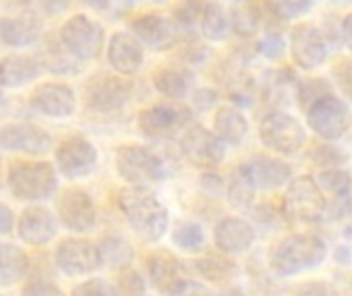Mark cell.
Returning a JSON list of instances; mask_svg holds the SVG:
<instances>
[{
	"mask_svg": "<svg viewBox=\"0 0 352 296\" xmlns=\"http://www.w3.org/2000/svg\"><path fill=\"white\" fill-rule=\"evenodd\" d=\"M118 210L128 227L144 243H157L169 229V210L146 187H126L118 192Z\"/></svg>",
	"mask_w": 352,
	"mask_h": 296,
	"instance_id": "6da1fadb",
	"label": "cell"
},
{
	"mask_svg": "<svg viewBox=\"0 0 352 296\" xmlns=\"http://www.w3.org/2000/svg\"><path fill=\"white\" fill-rule=\"evenodd\" d=\"M328 258V245L320 235L297 233L278 241L268 258L270 270L280 278L299 276L320 268Z\"/></svg>",
	"mask_w": 352,
	"mask_h": 296,
	"instance_id": "7a4b0ae2",
	"label": "cell"
},
{
	"mask_svg": "<svg viewBox=\"0 0 352 296\" xmlns=\"http://www.w3.org/2000/svg\"><path fill=\"white\" fill-rule=\"evenodd\" d=\"M6 187L19 202H45L58 190V169L47 161H12L6 169Z\"/></svg>",
	"mask_w": 352,
	"mask_h": 296,
	"instance_id": "3957f363",
	"label": "cell"
},
{
	"mask_svg": "<svg viewBox=\"0 0 352 296\" xmlns=\"http://www.w3.org/2000/svg\"><path fill=\"white\" fill-rule=\"evenodd\" d=\"M116 171L118 175L134 187H146L159 183L169 175V163L161 152L144 144H122L116 150Z\"/></svg>",
	"mask_w": 352,
	"mask_h": 296,
	"instance_id": "277c9868",
	"label": "cell"
},
{
	"mask_svg": "<svg viewBox=\"0 0 352 296\" xmlns=\"http://www.w3.org/2000/svg\"><path fill=\"white\" fill-rule=\"evenodd\" d=\"M258 136L266 148L285 157L301 152L307 144L305 126L283 109H270L262 115L258 124Z\"/></svg>",
	"mask_w": 352,
	"mask_h": 296,
	"instance_id": "5b68a950",
	"label": "cell"
},
{
	"mask_svg": "<svg viewBox=\"0 0 352 296\" xmlns=\"http://www.w3.org/2000/svg\"><path fill=\"white\" fill-rule=\"evenodd\" d=\"M328 210H330V202L318 177L297 175L291 179L285 192V212L293 220L316 225L328 214Z\"/></svg>",
	"mask_w": 352,
	"mask_h": 296,
	"instance_id": "8992f818",
	"label": "cell"
},
{
	"mask_svg": "<svg viewBox=\"0 0 352 296\" xmlns=\"http://www.w3.org/2000/svg\"><path fill=\"white\" fill-rule=\"evenodd\" d=\"M134 84L118 72H97L82 89V103L93 113H116L132 99Z\"/></svg>",
	"mask_w": 352,
	"mask_h": 296,
	"instance_id": "52a82bcc",
	"label": "cell"
},
{
	"mask_svg": "<svg viewBox=\"0 0 352 296\" xmlns=\"http://www.w3.org/2000/svg\"><path fill=\"white\" fill-rule=\"evenodd\" d=\"M58 39L64 45V49L82 64L95 60L107 45L105 29L82 12L72 14L62 23L58 31Z\"/></svg>",
	"mask_w": 352,
	"mask_h": 296,
	"instance_id": "ba28073f",
	"label": "cell"
},
{
	"mask_svg": "<svg viewBox=\"0 0 352 296\" xmlns=\"http://www.w3.org/2000/svg\"><path fill=\"white\" fill-rule=\"evenodd\" d=\"M305 119H307V128L320 140H328V142H338L352 128V113L349 103L336 97L334 93L316 101L305 111Z\"/></svg>",
	"mask_w": 352,
	"mask_h": 296,
	"instance_id": "9c48e42d",
	"label": "cell"
},
{
	"mask_svg": "<svg viewBox=\"0 0 352 296\" xmlns=\"http://www.w3.org/2000/svg\"><path fill=\"white\" fill-rule=\"evenodd\" d=\"M144 270L148 284L163 296H182L194 282L188 266L165 249L151 251L144 260Z\"/></svg>",
	"mask_w": 352,
	"mask_h": 296,
	"instance_id": "30bf717a",
	"label": "cell"
},
{
	"mask_svg": "<svg viewBox=\"0 0 352 296\" xmlns=\"http://www.w3.org/2000/svg\"><path fill=\"white\" fill-rule=\"evenodd\" d=\"M97 148L85 134H70L54 150V165L66 179H85L97 169Z\"/></svg>",
	"mask_w": 352,
	"mask_h": 296,
	"instance_id": "8fae6325",
	"label": "cell"
},
{
	"mask_svg": "<svg viewBox=\"0 0 352 296\" xmlns=\"http://www.w3.org/2000/svg\"><path fill=\"white\" fill-rule=\"evenodd\" d=\"M225 140L214 132L200 124H190L179 134V150L182 155L200 169H214L225 161L227 148Z\"/></svg>",
	"mask_w": 352,
	"mask_h": 296,
	"instance_id": "7c38bea8",
	"label": "cell"
},
{
	"mask_svg": "<svg viewBox=\"0 0 352 296\" xmlns=\"http://www.w3.org/2000/svg\"><path fill=\"white\" fill-rule=\"evenodd\" d=\"M289 52L301 70H318L328 60L330 43L318 25L297 23L289 33Z\"/></svg>",
	"mask_w": 352,
	"mask_h": 296,
	"instance_id": "4fadbf2b",
	"label": "cell"
},
{
	"mask_svg": "<svg viewBox=\"0 0 352 296\" xmlns=\"http://www.w3.org/2000/svg\"><path fill=\"white\" fill-rule=\"evenodd\" d=\"M56 214L60 223L76 235L95 231L97 208L91 194L82 187H66L56 198Z\"/></svg>",
	"mask_w": 352,
	"mask_h": 296,
	"instance_id": "5bb4252c",
	"label": "cell"
},
{
	"mask_svg": "<svg viewBox=\"0 0 352 296\" xmlns=\"http://www.w3.org/2000/svg\"><path fill=\"white\" fill-rule=\"evenodd\" d=\"M29 107L50 119H66L76 113L78 99L76 93L70 84L58 82V80H47L39 82L33 87V91L27 97Z\"/></svg>",
	"mask_w": 352,
	"mask_h": 296,
	"instance_id": "9a60e30c",
	"label": "cell"
},
{
	"mask_svg": "<svg viewBox=\"0 0 352 296\" xmlns=\"http://www.w3.org/2000/svg\"><path fill=\"white\" fill-rule=\"evenodd\" d=\"M54 264L62 274L70 278L89 276L101 268L99 245L82 237H68L58 243L54 251Z\"/></svg>",
	"mask_w": 352,
	"mask_h": 296,
	"instance_id": "2e32d148",
	"label": "cell"
},
{
	"mask_svg": "<svg viewBox=\"0 0 352 296\" xmlns=\"http://www.w3.org/2000/svg\"><path fill=\"white\" fill-rule=\"evenodd\" d=\"M179 25L173 16L161 12H142L130 19V31L140 39V43L151 52H167L182 39Z\"/></svg>",
	"mask_w": 352,
	"mask_h": 296,
	"instance_id": "e0dca14e",
	"label": "cell"
},
{
	"mask_svg": "<svg viewBox=\"0 0 352 296\" xmlns=\"http://www.w3.org/2000/svg\"><path fill=\"white\" fill-rule=\"evenodd\" d=\"M136 124L146 138L165 140L175 134H182L192 124V115L184 107H175L169 103H155L138 113Z\"/></svg>",
	"mask_w": 352,
	"mask_h": 296,
	"instance_id": "ac0fdd59",
	"label": "cell"
},
{
	"mask_svg": "<svg viewBox=\"0 0 352 296\" xmlns=\"http://www.w3.org/2000/svg\"><path fill=\"white\" fill-rule=\"evenodd\" d=\"M0 146L4 152L41 157L52 148V136L29 122H8L0 128Z\"/></svg>",
	"mask_w": 352,
	"mask_h": 296,
	"instance_id": "d6986e66",
	"label": "cell"
},
{
	"mask_svg": "<svg viewBox=\"0 0 352 296\" xmlns=\"http://www.w3.org/2000/svg\"><path fill=\"white\" fill-rule=\"evenodd\" d=\"M239 171L250 179L258 192H274L291 183L293 167L283 159L270 155H258L239 165Z\"/></svg>",
	"mask_w": 352,
	"mask_h": 296,
	"instance_id": "ffe728a7",
	"label": "cell"
},
{
	"mask_svg": "<svg viewBox=\"0 0 352 296\" xmlns=\"http://www.w3.org/2000/svg\"><path fill=\"white\" fill-rule=\"evenodd\" d=\"M43 37V19L35 8L16 10L2 16L0 21V39L6 47L23 49L39 43Z\"/></svg>",
	"mask_w": 352,
	"mask_h": 296,
	"instance_id": "44dd1931",
	"label": "cell"
},
{
	"mask_svg": "<svg viewBox=\"0 0 352 296\" xmlns=\"http://www.w3.org/2000/svg\"><path fill=\"white\" fill-rule=\"evenodd\" d=\"M144 45L132 31H116L105 45V58L113 72L134 76L144 64Z\"/></svg>",
	"mask_w": 352,
	"mask_h": 296,
	"instance_id": "7402d4cb",
	"label": "cell"
},
{
	"mask_svg": "<svg viewBox=\"0 0 352 296\" xmlns=\"http://www.w3.org/2000/svg\"><path fill=\"white\" fill-rule=\"evenodd\" d=\"M58 214L45 206L31 204L21 212L16 220V235L29 247H43L58 235Z\"/></svg>",
	"mask_w": 352,
	"mask_h": 296,
	"instance_id": "603a6c76",
	"label": "cell"
},
{
	"mask_svg": "<svg viewBox=\"0 0 352 296\" xmlns=\"http://www.w3.org/2000/svg\"><path fill=\"white\" fill-rule=\"evenodd\" d=\"M256 231L241 216H225L214 225V245L225 255H239L254 247Z\"/></svg>",
	"mask_w": 352,
	"mask_h": 296,
	"instance_id": "cb8c5ba5",
	"label": "cell"
},
{
	"mask_svg": "<svg viewBox=\"0 0 352 296\" xmlns=\"http://www.w3.org/2000/svg\"><path fill=\"white\" fill-rule=\"evenodd\" d=\"M151 82L153 89L165 97V99H173V101H182L188 97V93L192 91L194 84V74L186 64H161L153 70L151 74Z\"/></svg>",
	"mask_w": 352,
	"mask_h": 296,
	"instance_id": "d4e9b609",
	"label": "cell"
},
{
	"mask_svg": "<svg viewBox=\"0 0 352 296\" xmlns=\"http://www.w3.org/2000/svg\"><path fill=\"white\" fill-rule=\"evenodd\" d=\"M318 181L328 196L330 210L336 216H344L352 204V173L344 167L326 169L318 173Z\"/></svg>",
	"mask_w": 352,
	"mask_h": 296,
	"instance_id": "484cf974",
	"label": "cell"
},
{
	"mask_svg": "<svg viewBox=\"0 0 352 296\" xmlns=\"http://www.w3.org/2000/svg\"><path fill=\"white\" fill-rule=\"evenodd\" d=\"M0 70H2V87L8 91V89L27 87L41 74L43 68H41L37 56L12 52V54L2 56Z\"/></svg>",
	"mask_w": 352,
	"mask_h": 296,
	"instance_id": "4316f807",
	"label": "cell"
},
{
	"mask_svg": "<svg viewBox=\"0 0 352 296\" xmlns=\"http://www.w3.org/2000/svg\"><path fill=\"white\" fill-rule=\"evenodd\" d=\"M212 130L229 146H241L250 136V122L235 105H221L212 117Z\"/></svg>",
	"mask_w": 352,
	"mask_h": 296,
	"instance_id": "83f0119b",
	"label": "cell"
},
{
	"mask_svg": "<svg viewBox=\"0 0 352 296\" xmlns=\"http://www.w3.org/2000/svg\"><path fill=\"white\" fill-rule=\"evenodd\" d=\"M35 56H37L43 70H47L52 74H58V76H74V74H78L82 70V62H78L74 56H70L64 49L58 35L45 39V43L41 45V49Z\"/></svg>",
	"mask_w": 352,
	"mask_h": 296,
	"instance_id": "f1b7e54d",
	"label": "cell"
},
{
	"mask_svg": "<svg viewBox=\"0 0 352 296\" xmlns=\"http://www.w3.org/2000/svg\"><path fill=\"white\" fill-rule=\"evenodd\" d=\"M233 31V16L225 10V6L219 2H208L200 21V35L206 41L221 43L227 41Z\"/></svg>",
	"mask_w": 352,
	"mask_h": 296,
	"instance_id": "f546056e",
	"label": "cell"
},
{
	"mask_svg": "<svg viewBox=\"0 0 352 296\" xmlns=\"http://www.w3.org/2000/svg\"><path fill=\"white\" fill-rule=\"evenodd\" d=\"M0 253H2V264H0V284L4 288L21 282L29 270H31V262H29V255L16 247L14 243H8L4 241L0 245Z\"/></svg>",
	"mask_w": 352,
	"mask_h": 296,
	"instance_id": "4dcf8cb0",
	"label": "cell"
},
{
	"mask_svg": "<svg viewBox=\"0 0 352 296\" xmlns=\"http://www.w3.org/2000/svg\"><path fill=\"white\" fill-rule=\"evenodd\" d=\"M99 253H101V266L107 270H113V272L130 268L132 260H134L132 245L120 235L103 237L99 241Z\"/></svg>",
	"mask_w": 352,
	"mask_h": 296,
	"instance_id": "1f68e13d",
	"label": "cell"
},
{
	"mask_svg": "<svg viewBox=\"0 0 352 296\" xmlns=\"http://www.w3.org/2000/svg\"><path fill=\"white\" fill-rule=\"evenodd\" d=\"M194 272L210 284H223L237 274V266L229 258L206 255L194 262Z\"/></svg>",
	"mask_w": 352,
	"mask_h": 296,
	"instance_id": "d6a6232c",
	"label": "cell"
},
{
	"mask_svg": "<svg viewBox=\"0 0 352 296\" xmlns=\"http://www.w3.org/2000/svg\"><path fill=\"white\" fill-rule=\"evenodd\" d=\"M307 161L314 167H318L320 171H326V169H336V167L346 165L349 157L336 144H332L328 140H320L307 150Z\"/></svg>",
	"mask_w": 352,
	"mask_h": 296,
	"instance_id": "836d02e7",
	"label": "cell"
},
{
	"mask_svg": "<svg viewBox=\"0 0 352 296\" xmlns=\"http://www.w3.org/2000/svg\"><path fill=\"white\" fill-rule=\"evenodd\" d=\"M171 241L177 249H182L184 253H200L206 245V237L204 231L198 223H182L175 227Z\"/></svg>",
	"mask_w": 352,
	"mask_h": 296,
	"instance_id": "e575fe53",
	"label": "cell"
},
{
	"mask_svg": "<svg viewBox=\"0 0 352 296\" xmlns=\"http://www.w3.org/2000/svg\"><path fill=\"white\" fill-rule=\"evenodd\" d=\"M256 187L250 183V179L239 171V167L235 169L233 177H231V183L227 187V198H229V204L235 206L237 210H248L252 204H254V198H256Z\"/></svg>",
	"mask_w": 352,
	"mask_h": 296,
	"instance_id": "d590c367",
	"label": "cell"
},
{
	"mask_svg": "<svg viewBox=\"0 0 352 296\" xmlns=\"http://www.w3.org/2000/svg\"><path fill=\"white\" fill-rule=\"evenodd\" d=\"M332 84L326 78H307V80H299L295 97L297 103L301 105L303 111H307L316 101H320L326 95H332Z\"/></svg>",
	"mask_w": 352,
	"mask_h": 296,
	"instance_id": "8d00e7d4",
	"label": "cell"
},
{
	"mask_svg": "<svg viewBox=\"0 0 352 296\" xmlns=\"http://www.w3.org/2000/svg\"><path fill=\"white\" fill-rule=\"evenodd\" d=\"M206 4L208 0H175V4L171 6V16L179 27L192 29L200 25Z\"/></svg>",
	"mask_w": 352,
	"mask_h": 296,
	"instance_id": "74e56055",
	"label": "cell"
},
{
	"mask_svg": "<svg viewBox=\"0 0 352 296\" xmlns=\"http://www.w3.org/2000/svg\"><path fill=\"white\" fill-rule=\"evenodd\" d=\"M113 291H116V296H144L146 282H144V278L130 266V268L118 272Z\"/></svg>",
	"mask_w": 352,
	"mask_h": 296,
	"instance_id": "f35d334b",
	"label": "cell"
},
{
	"mask_svg": "<svg viewBox=\"0 0 352 296\" xmlns=\"http://www.w3.org/2000/svg\"><path fill=\"white\" fill-rule=\"evenodd\" d=\"M332 82L342 97L352 103V56H340L332 62Z\"/></svg>",
	"mask_w": 352,
	"mask_h": 296,
	"instance_id": "ab89813d",
	"label": "cell"
},
{
	"mask_svg": "<svg viewBox=\"0 0 352 296\" xmlns=\"http://www.w3.org/2000/svg\"><path fill=\"white\" fill-rule=\"evenodd\" d=\"M175 47H179V58H182V62L186 66L188 64H200L204 60V56H206V47L196 37L179 39Z\"/></svg>",
	"mask_w": 352,
	"mask_h": 296,
	"instance_id": "60d3db41",
	"label": "cell"
},
{
	"mask_svg": "<svg viewBox=\"0 0 352 296\" xmlns=\"http://www.w3.org/2000/svg\"><path fill=\"white\" fill-rule=\"evenodd\" d=\"M289 45V41H285L283 33H266L258 45L260 54L266 56L268 60H280L285 54V47Z\"/></svg>",
	"mask_w": 352,
	"mask_h": 296,
	"instance_id": "b9f144b4",
	"label": "cell"
},
{
	"mask_svg": "<svg viewBox=\"0 0 352 296\" xmlns=\"http://www.w3.org/2000/svg\"><path fill=\"white\" fill-rule=\"evenodd\" d=\"M70 296H116V291L105 280L91 278V280H85V282L76 284Z\"/></svg>",
	"mask_w": 352,
	"mask_h": 296,
	"instance_id": "7bdbcfd3",
	"label": "cell"
},
{
	"mask_svg": "<svg viewBox=\"0 0 352 296\" xmlns=\"http://www.w3.org/2000/svg\"><path fill=\"white\" fill-rule=\"evenodd\" d=\"M276 6L280 8L283 16L289 21V19H299L303 14H307L318 0H274Z\"/></svg>",
	"mask_w": 352,
	"mask_h": 296,
	"instance_id": "ee69618b",
	"label": "cell"
},
{
	"mask_svg": "<svg viewBox=\"0 0 352 296\" xmlns=\"http://www.w3.org/2000/svg\"><path fill=\"white\" fill-rule=\"evenodd\" d=\"M23 296H66L54 282L33 278L23 286Z\"/></svg>",
	"mask_w": 352,
	"mask_h": 296,
	"instance_id": "f6af8a7d",
	"label": "cell"
},
{
	"mask_svg": "<svg viewBox=\"0 0 352 296\" xmlns=\"http://www.w3.org/2000/svg\"><path fill=\"white\" fill-rule=\"evenodd\" d=\"M72 6V0H33V8L41 16H60Z\"/></svg>",
	"mask_w": 352,
	"mask_h": 296,
	"instance_id": "bcb514c9",
	"label": "cell"
},
{
	"mask_svg": "<svg viewBox=\"0 0 352 296\" xmlns=\"http://www.w3.org/2000/svg\"><path fill=\"white\" fill-rule=\"evenodd\" d=\"M297 296H336L324 282H307L297 288Z\"/></svg>",
	"mask_w": 352,
	"mask_h": 296,
	"instance_id": "7dc6e473",
	"label": "cell"
},
{
	"mask_svg": "<svg viewBox=\"0 0 352 296\" xmlns=\"http://www.w3.org/2000/svg\"><path fill=\"white\" fill-rule=\"evenodd\" d=\"M0 220H2L0 233H2L4 237L10 235V233H12V225H14V214H12V210H10L8 204H2V208H0Z\"/></svg>",
	"mask_w": 352,
	"mask_h": 296,
	"instance_id": "c3c4849f",
	"label": "cell"
},
{
	"mask_svg": "<svg viewBox=\"0 0 352 296\" xmlns=\"http://www.w3.org/2000/svg\"><path fill=\"white\" fill-rule=\"evenodd\" d=\"M340 37H342V41H344V45L349 47V52L352 54V10L342 19V23H340Z\"/></svg>",
	"mask_w": 352,
	"mask_h": 296,
	"instance_id": "681fc988",
	"label": "cell"
},
{
	"mask_svg": "<svg viewBox=\"0 0 352 296\" xmlns=\"http://www.w3.org/2000/svg\"><path fill=\"white\" fill-rule=\"evenodd\" d=\"M182 296H214L206 286H202V284H196V282H192L188 288H186V293Z\"/></svg>",
	"mask_w": 352,
	"mask_h": 296,
	"instance_id": "f907efd6",
	"label": "cell"
},
{
	"mask_svg": "<svg viewBox=\"0 0 352 296\" xmlns=\"http://www.w3.org/2000/svg\"><path fill=\"white\" fill-rule=\"evenodd\" d=\"M78 2H82L85 6L93 10H107L111 6V0H78Z\"/></svg>",
	"mask_w": 352,
	"mask_h": 296,
	"instance_id": "816d5d0a",
	"label": "cell"
},
{
	"mask_svg": "<svg viewBox=\"0 0 352 296\" xmlns=\"http://www.w3.org/2000/svg\"><path fill=\"white\" fill-rule=\"evenodd\" d=\"M340 2H351V0H340Z\"/></svg>",
	"mask_w": 352,
	"mask_h": 296,
	"instance_id": "f5cc1de1",
	"label": "cell"
},
{
	"mask_svg": "<svg viewBox=\"0 0 352 296\" xmlns=\"http://www.w3.org/2000/svg\"><path fill=\"white\" fill-rule=\"evenodd\" d=\"M128 2H132V0H128Z\"/></svg>",
	"mask_w": 352,
	"mask_h": 296,
	"instance_id": "db71d44e",
	"label": "cell"
}]
</instances>
